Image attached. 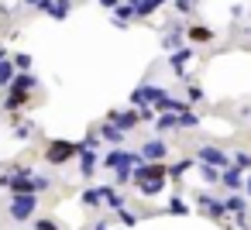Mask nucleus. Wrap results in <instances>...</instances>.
<instances>
[{
    "label": "nucleus",
    "instance_id": "nucleus-1",
    "mask_svg": "<svg viewBox=\"0 0 251 230\" xmlns=\"http://www.w3.org/2000/svg\"><path fill=\"white\" fill-rule=\"evenodd\" d=\"M134 161H138V155H134V151H124L121 144L103 158V165L117 172V182H121V185H124V182H131V165H134Z\"/></svg>",
    "mask_w": 251,
    "mask_h": 230
},
{
    "label": "nucleus",
    "instance_id": "nucleus-2",
    "mask_svg": "<svg viewBox=\"0 0 251 230\" xmlns=\"http://www.w3.org/2000/svg\"><path fill=\"white\" fill-rule=\"evenodd\" d=\"M38 209V192H14L11 196V216L21 223V220H31Z\"/></svg>",
    "mask_w": 251,
    "mask_h": 230
},
{
    "label": "nucleus",
    "instance_id": "nucleus-3",
    "mask_svg": "<svg viewBox=\"0 0 251 230\" xmlns=\"http://www.w3.org/2000/svg\"><path fill=\"white\" fill-rule=\"evenodd\" d=\"M73 155H79V148H76L73 141H52V144H49V161H52V165H62V161L73 158Z\"/></svg>",
    "mask_w": 251,
    "mask_h": 230
},
{
    "label": "nucleus",
    "instance_id": "nucleus-4",
    "mask_svg": "<svg viewBox=\"0 0 251 230\" xmlns=\"http://www.w3.org/2000/svg\"><path fill=\"white\" fill-rule=\"evenodd\" d=\"M165 155H169V144H165L162 138H151V141L141 144V155H138V158H145V161H162Z\"/></svg>",
    "mask_w": 251,
    "mask_h": 230
},
{
    "label": "nucleus",
    "instance_id": "nucleus-5",
    "mask_svg": "<svg viewBox=\"0 0 251 230\" xmlns=\"http://www.w3.org/2000/svg\"><path fill=\"white\" fill-rule=\"evenodd\" d=\"M35 86H38V79H35V72H31V69H28V72H14V79L7 83V90H11V93H25V96H28Z\"/></svg>",
    "mask_w": 251,
    "mask_h": 230
},
{
    "label": "nucleus",
    "instance_id": "nucleus-6",
    "mask_svg": "<svg viewBox=\"0 0 251 230\" xmlns=\"http://www.w3.org/2000/svg\"><path fill=\"white\" fill-rule=\"evenodd\" d=\"M162 96H165V86H138V90L131 93V103L141 107V103H155V100H162Z\"/></svg>",
    "mask_w": 251,
    "mask_h": 230
},
{
    "label": "nucleus",
    "instance_id": "nucleus-7",
    "mask_svg": "<svg viewBox=\"0 0 251 230\" xmlns=\"http://www.w3.org/2000/svg\"><path fill=\"white\" fill-rule=\"evenodd\" d=\"M110 124L127 134L134 124H141V120H138V107H134V110H114V114H110Z\"/></svg>",
    "mask_w": 251,
    "mask_h": 230
},
{
    "label": "nucleus",
    "instance_id": "nucleus-8",
    "mask_svg": "<svg viewBox=\"0 0 251 230\" xmlns=\"http://www.w3.org/2000/svg\"><path fill=\"white\" fill-rule=\"evenodd\" d=\"M196 161H206V165H217V168H224V165H230V158L220 151V148H213V144H206V148H200L196 151Z\"/></svg>",
    "mask_w": 251,
    "mask_h": 230
},
{
    "label": "nucleus",
    "instance_id": "nucleus-9",
    "mask_svg": "<svg viewBox=\"0 0 251 230\" xmlns=\"http://www.w3.org/2000/svg\"><path fill=\"white\" fill-rule=\"evenodd\" d=\"M196 203H200V206H203V209H206L213 220H224V216H227V209H224V199H213V196L200 192V196H196Z\"/></svg>",
    "mask_w": 251,
    "mask_h": 230
},
{
    "label": "nucleus",
    "instance_id": "nucleus-10",
    "mask_svg": "<svg viewBox=\"0 0 251 230\" xmlns=\"http://www.w3.org/2000/svg\"><path fill=\"white\" fill-rule=\"evenodd\" d=\"M131 4V11H134V18H148V14H155L165 0H127Z\"/></svg>",
    "mask_w": 251,
    "mask_h": 230
},
{
    "label": "nucleus",
    "instance_id": "nucleus-11",
    "mask_svg": "<svg viewBox=\"0 0 251 230\" xmlns=\"http://www.w3.org/2000/svg\"><path fill=\"white\" fill-rule=\"evenodd\" d=\"M97 189H100V203H107L110 209H121V206H124V196H121L114 185H97Z\"/></svg>",
    "mask_w": 251,
    "mask_h": 230
},
{
    "label": "nucleus",
    "instance_id": "nucleus-12",
    "mask_svg": "<svg viewBox=\"0 0 251 230\" xmlns=\"http://www.w3.org/2000/svg\"><path fill=\"white\" fill-rule=\"evenodd\" d=\"M189 59H193V52H189V48H176V52H172V59H169L172 72H176V76H182V72H186V62H189Z\"/></svg>",
    "mask_w": 251,
    "mask_h": 230
},
{
    "label": "nucleus",
    "instance_id": "nucleus-13",
    "mask_svg": "<svg viewBox=\"0 0 251 230\" xmlns=\"http://www.w3.org/2000/svg\"><path fill=\"white\" fill-rule=\"evenodd\" d=\"M220 182L227 185V189H241V168H234V165H224V172H220Z\"/></svg>",
    "mask_w": 251,
    "mask_h": 230
},
{
    "label": "nucleus",
    "instance_id": "nucleus-14",
    "mask_svg": "<svg viewBox=\"0 0 251 230\" xmlns=\"http://www.w3.org/2000/svg\"><path fill=\"white\" fill-rule=\"evenodd\" d=\"M79 172L90 179L93 172H97V155H93V148H86V151H79Z\"/></svg>",
    "mask_w": 251,
    "mask_h": 230
},
{
    "label": "nucleus",
    "instance_id": "nucleus-15",
    "mask_svg": "<svg viewBox=\"0 0 251 230\" xmlns=\"http://www.w3.org/2000/svg\"><path fill=\"white\" fill-rule=\"evenodd\" d=\"M138 189H141V196H158L165 189V179H141Z\"/></svg>",
    "mask_w": 251,
    "mask_h": 230
},
{
    "label": "nucleus",
    "instance_id": "nucleus-16",
    "mask_svg": "<svg viewBox=\"0 0 251 230\" xmlns=\"http://www.w3.org/2000/svg\"><path fill=\"white\" fill-rule=\"evenodd\" d=\"M189 168H193L189 158H182V161H176V165H165V179H182Z\"/></svg>",
    "mask_w": 251,
    "mask_h": 230
},
{
    "label": "nucleus",
    "instance_id": "nucleus-17",
    "mask_svg": "<svg viewBox=\"0 0 251 230\" xmlns=\"http://www.w3.org/2000/svg\"><path fill=\"white\" fill-rule=\"evenodd\" d=\"M131 18H134L131 4H117V7H114V24H117V28H124V24H127Z\"/></svg>",
    "mask_w": 251,
    "mask_h": 230
},
{
    "label": "nucleus",
    "instance_id": "nucleus-18",
    "mask_svg": "<svg viewBox=\"0 0 251 230\" xmlns=\"http://www.w3.org/2000/svg\"><path fill=\"white\" fill-rule=\"evenodd\" d=\"M69 7H73V0H52V4H49V14H52L55 21H62V18L69 14Z\"/></svg>",
    "mask_w": 251,
    "mask_h": 230
},
{
    "label": "nucleus",
    "instance_id": "nucleus-19",
    "mask_svg": "<svg viewBox=\"0 0 251 230\" xmlns=\"http://www.w3.org/2000/svg\"><path fill=\"white\" fill-rule=\"evenodd\" d=\"M14 72H18V69H14V62L4 55V59H0V86H7V83L14 79Z\"/></svg>",
    "mask_w": 251,
    "mask_h": 230
},
{
    "label": "nucleus",
    "instance_id": "nucleus-20",
    "mask_svg": "<svg viewBox=\"0 0 251 230\" xmlns=\"http://www.w3.org/2000/svg\"><path fill=\"white\" fill-rule=\"evenodd\" d=\"M100 138L110 141V144H121V141H124V131H117L114 124H103V127H100Z\"/></svg>",
    "mask_w": 251,
    "mask_h": 230
},
{
    "label": "nucleus",
    "instance_id": "nucleus-21",
    "mask_svg": "<svg viewBox=\"0 0 251 230\" xmlns=\"http://www.w3.org/2000/svg\"><path fill=\"white\" fill-rule=\"evenodd\" d=\"M224 209L234 213V216H241V213H244V199H241V196H227V199H224Z\"/></svg>",
    "mask_w": 251,
    "mask_h": 230
},
{
    "label": "nucleus",
    "instance_id": "nucleus-22",
    "mask_svg": "<svg viewBox=\"0 0 251 230\" xmlns=\"http://www.w3.org/2000/svg\"><path fill=\"white\" fill-rule=\"evenodd\" d=\"M210 38H213V31H210V28H203V24L189 28V42H210Z\"/></svg>",
    "mask_w": 251,
    "mask_h": 230
},
{
    "label": "nucleus",
    "instance_id": "nucleus-23",
    "mask_svg": "<svg viewBox=\"0 0 251 230\" xmlns=\"http://www.w3.org/2000/svg\"><path fill=\"white\" fill-rule=\"evenodd\" d=\"M200 175H203L206 182H217V179H220V172H217V165H206V161L200 165Z\"/></svg>",
    "mask_w": 251,
    "mask_h": 230
},
{
    "label": "nucleus",
    "instance_id": "nucleus-24",
    "mask_svg": "<svg viewBox=\"0 0 251 230\" xmlns=\"http://www.w3.org/2000/svg\"><path fill=\"white\" fill-rule=\"evenodd\" d=\"M11 62H14V69H18V72H28V69H31V55H14Z\"/></svg>",
    "mask_w": 251,
    "mask_h": 230
},
{
    "label": "nucleus",
    "instance_id": "nucleus-25",
    "mask_svg": "<svg viewBox=\"0 0 251 230\" xmlns=\"http://www.w3.org/2000/svg\"><path fill=\"white\" fill-rule=\"evenodd\" d=\"M83 203L86 206H100V189H86L83 192Z\"/></svg>",
    "mask_w": 251,
    "mask_h": 230
},
{
    "label": "nucleus",
    "instance_id": "nucleus-26",
    "mask_svg": "<svg viewBox=\"0 0 251 230\" xmlns=\"http://www.w3.org/2000/svg\"><path fill=\"white\" fill-rule=\"evenodd\" d=\"M186 209H189V206H186V203H182L179 196H172V199H169V213H179V216H182Z\"/></svg>",
    "mask_w": 251,
    "mask_h": 230
},
{
    "label": "nucleus",
    "instance_id": "nucleus-27",
    "mask_svg": "<svg viewBox=\"0 0 251 230\" xmlns=\"http://www.w3.org/2000/svg\"><path fill=\"white\" fill-rule=\"evenodd\" d=\"M179 42H182V28H179V24H176V28H172V35H169V38H165V45H169V48H176V45H179Z\"/></svg>",
    "mask_w": 251,
    "mask_h": 230
},
{
    "label": "nucleus",
    "instance_id": "nucleus-28",
    "mask_svg": "<svg viewBox=\"0 0 251 230\" xmlns=\"http://www.w3.org/2000/svg\"><path fill=\"white\" fill-rule=\"evenodd\" d=\"M25 100H28L25 93H11V96H7V110H18V107H21Z\"/></svg>",
    "mask_w": 251,
    "mask_h": 230
},
{
    "label": "nucleus",
    "instance_id": "nucleus-29",
    "mask_svg": "<svg viewBox=\"0 0 251 230\" xmlns=\"http://www.w3.org/2000/svg\"><path fill=\"white\" fill-rule=\"evenodd\" d=\"M169 127H176V114L165 110V117H158V131H169Z\"/></svg>",
    "mask_w": 251,
    "mask_h": 230
},
{
    "label": "nucleus",
    "instance_id": "nucleus-30",
    "mask_svg": "<svg viewBox=\"0 0 251 230\" xmlns=\"http://www.w3.org/2000/svg\"><path fill=\"white\" fill-rule=\"evenodd\" d=\"M234 165H237V168H251V155H248V151H237V155H234Z\"/></svg>",
    "mask_w": 251,
    "mask_h": 230
},
{
    "label": "nucleus",
    "instance_id": "nucleus-31",
    "mask_svg": "<svg viewBox=\"0 0 251 230\" xmlns=\"http://www.w3.org/2000/svg\"><path fill=\"white\" fill-rule=\"evenodd\" d=\"M117 213H121V223H124V227H134V223H138V216H134V213H127L124 206H121Z\"/></svg>",
    "mask_w": 251,
    "mask_h": 230
},
{
    "label": "nucleus",
    "instance_id": "nucleus-32",
    "mask_svg": "<svg viewBox=\"0 0 251 230\" xmlns=\"http://www.w3.org/2000/svg\"><path fill=\"white\" fill-rule=\"evenodd\" d=\"M172 7H176L179 14H189V11H193V0H176V4H172Z\"/></svg>",
    "mask_w": 251,
    "mask_h": 230
},
{
    "label": "nucleus",
    "instance_id": "nucleus-33",
    "mask_svg": "<svg viewBox=\"0 0 251 230\" xmlns=\"http://www.w3.org/2000/svg\"><path fill=\"white\" fill-rule=\"evenodd\" d=\"M49 189V175H35V192H45Z\"/></svg>",
    "mask_w": 251,
    "mask_h": 230
},
{
    "label": "nucleus",
    "instance_id": "nucleus-34",
    "mask_svg": "<svg viewBox=\"0 0 251 230\" xmlns=\"http://www.w3.org/2000/svg\"><path fill=\"white\" fill-rule=\"evenodd\" d=\"M35 230H59L55 220H35Z\"/></svg>",
    "mask_w": 251,
    "mask_h": 230
},
{
    "label": "nucleus",
    "instance_id": "nucleus-35",
    "mask_svg": "<svg viewBox=\"0 0 251 230\" xmlns=\"http://www.w3.org/2000/svg\"><path fill=\"white\" fill-rule=\"evenodd\" d=\"M189 100H193V103L203 100V90H200V86H189Z\"/></svg>",
    "mask_w": 251,
    "mask_h": 230
},
{
    "label": "nucleus",
    "instance_id": "nucleus-36",
    "mask_svg": "<svg viewBox=\"0 0 251 230\" xmlns=\"http://www.w3.org/2000/svg\"><path fill=\"white\" fill-rule=\"evenodd\" d=\"M117 4H121V0H100V7H107V11H114Z\"/></svg>",
    "mask_w": 251,
    "mask_h": 230
},
{
    "label": "nucleus",
    "instance_id": "nucleus-37",
    "mask_svg": "<svg viewBox=\"0 0 251 230\" xmlns=\"http://www.w3.org/2000/svg\"><path fill=\"white\" fill-rule=\"evenodd\" d=\"M244 185H248V192H251V179H248V182H244Z\"/></svg>",
    "mask_w": 251,
    "mask_h": 230
},
{
    "label": "nucleus",
    "instance_id": "nucleus-38",
    "mask_svg": "<svg viewBox=\"0 0 251 230\" xmlns=\"http://www.w3.org/2000/svg\"><path fill=\"white\" fill-rule=\"evenodd\" d=\"M4 55H7V52H4V48H0V59H4Z\"/></svg>",
    "mask_w": 251,
    "mask_h": 230
}]
</instances>
